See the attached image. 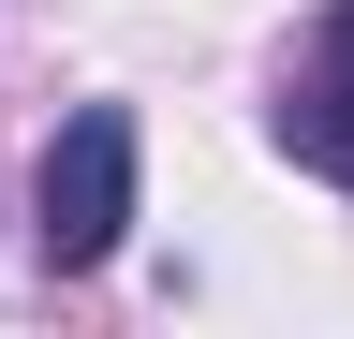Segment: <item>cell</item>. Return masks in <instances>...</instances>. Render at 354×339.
I'll list each match as a JSON object with an SVG mask.
<instances>
[{"label": "cell", "mask_w": 354, "mask_h": 339, "mask_svg": "<svg viewBox=\"0 0 354 339\" xmlns=\"http://www.w3.org/2000/svg\"><path fill=\"white\" fill-rule=\"evenodd\" d=\"M30 206H44V222H30L44 266L88 280V266L133 236V118H118V104H74L59 133H44V192H30Z\"/></svg>", "instance_id": "6da1fadb"}, {"label": "cell", "mask_w": 354, "mask_h": 339, "mask_svg": "<svg viewBox=\"0 0 354 339\" xmlns=\"http://www.w3.org/2000/svg\"><path fill=\"white\" fill-rule=\"evenodd\" d=\"M281 148L310 162V177H339V192H354V0L310 30L295 74H281Z\"/></svg>", "instance_id": "7a4b0ae2"}]
</instances>
